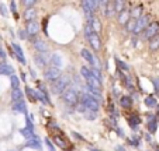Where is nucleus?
Segmentation results:
<instances>
[{
    "label": "nucleus",
    "instance_id": "obj_48",
    "mask_svg": "<svg viewBox=\"0 0 159 151\" xmlns=\"http://www.w3.org/2000/svg\"><path fill=\"white\" fill-rule=\"evenodd\" d=\"M0 57H2V59H6V53H4V50H3V48H2V45H0Z\"/></svg>",
    "mask_w": 159,
    "mask_h": 151
},
{
    "label": "nucleus",
    "instance_id": "obj_41",
    "mask_svg": "<svg viewBox=\"0 0 159 151\" xmlns=\"http://www.w3.org/2000/svg\"><path fill=\"white\" fill-rule=\"evenodd\" d=\"M84 115H86V118H87V119H94V118H96V113L92 112V111H89V109H87L86 112H84Z\"/></svg>",
    "mask_w": 159,
    "mask_h": 151
},
{
    "label": "nucleus",
    "instance_id": "obj_27",
    "mask_svg": "<svg viewBox=\"0 0 159 151\" xmlns=\"http://www.w3.org/2000/svg\"><path fill=\"white\" fill-rule=\"evenodd\" d=\"M35 15H37V11H35V9H27L25 10V13H24V18L27 21H33V20H35Z\"/></svg>",
    "mask_w": 159,
    "mask_h": 151
},
{
    "label": "nucleus",
    "instance_id": "obj_19",
    "mask_svg": "<svg viewBox=\"0 0 159 151\" xmlns=\"http://www.w3.org/2000/svg\"><path fill=\"white\" fill-rule=\"evenodd\" d=\"M11 99H13V104H16V102H20V101H23V92H21V90H20V88L11 90Z\"/></svg>",
    "mask_w": 159,
    "mask_h": 151
},
{
    "label": "nucleus",
    "instance_id": "obj_25",
    "mask_svg": "<svg viewBox=\"0 0 159 151\" xmlns=\"http://www.w3.org/2000/svg\"><path fill=\"white\" fill-rule=\"evenodd\" d=\"M139 123H141V119L137 115H132L128 118V124L131 126V129H137V126H138Z\"/></svg>",
    "mask_w": 159,
    "mask_h": 151
},
{
    "label": "nucleus",
    "instance_id": "obj_29",
    "mask_svg": "<svg viewBox=\"0 0 159 151\" xmlns=\"http://www.w3.org/2000/svg\"><path fill=\"white\" fill-rule=\"evenodd\" d=\"M149 48H151L152 50L159 49V34L153 36L152 39H149Z\"/></svg>",
    "mask_w": 159,
    "mask_h": 151
},
{
    "label": "nucleus",
    "instance_id": "obj_31",
    "mask_svg": "<svg viewBox=\"0 0 159 151\" xmlns=\"http://www.w3.org/2000/svg\"><path fill=\"white\" fill-rule=\"evenodd\" d=\"M25 94H27V97H28V99H30V101H33V102H35V101H37L35 91H33V88L27 87V88H25Z\"/></svg>",
    "mask_w": 159,
    "mask_h": 151
},
{
    "label": "nucleus",
    "instance_id": "obj_21",
    "mask_svg": "<svg viewBox=\"0 0 159 151\" xmlns=\"http://www.w3.org/2000/svg\"><path fill=\"white\" fill-rule=\"evenodd\" d=\"M156 128H158V120H156V119L151 115L149 116V120H148V130H149V133H155Z\"/></svg>",
    "mask_w": 159,
    "mask_h": 151
},
{
    "label": "nucleus",
    "instance_id": "obj_6",
    "mask_svg": "<svg viewBox=\"0 0 159 151\" xmlns=\"http://www.w3.org/2000/svg\"><path fill=\"white\" fill-rule=\"evenodd\" d=\"M80 55H82V57H83L86 62H89L92 66H94L93 69H96V70H100V63H99V60L94 57V55H92L87 49H82L80 50Z\"/></svg>",
    "mask_w": 159,
    "mask_h": 151
},
{
    "label": "nucleus",
    "instance_id": "obj_3",
    "mask_svg": "<svg viewBox=\"0 0 159 151\" xmlns=\"http://www.w3.org/2000/svg\"><path fill=\"white\" fill-rule=\"evenodd\" d=\"M82 104L86 107V109L92 111V112H94V113H97V111H99V108H100V104L93 97H90L89 94L82 95Z\"/></svg>",
    "mask_w": 159,
    "mask_h": 151
},
{
    "label": "nucleus",
    "instance_id": "obj_34",
    "mask_svg": "<svg viewBox=\"0 0 159 151\" xmlns=\"http://www.w3.org/2000/svg\"><path fill=\"white\" fill-rule=\"evenodd\" d=\"M47 57H42V55H38V56L35 57V62H37V65L39 66V67H44L45 65H47Z\"/></svg>",
    "mask_w": 159,
    "mask_h": 151
},
{
    "label": "nucleus",
    "instance_id": "obj_24",
    "mask_svg": "<svg viewBox=\"0 0 159 151\" xmlns=\"http://www.w3.org/2000/svg\"><path fill=\"white\" fill-rule=\"evenodd\" d=\"M20 133H21V136L23 137H25V139H28V140H31V139H34V130L33 129H30V128H23L20 130Z\"/></svg>",
    "mask_w": 159,
    "mask_h": 151
},
{
    "label": "nucleus",
    "instance_id": "obj_4",
    "mask_svg": "<svg viewBox=\"0 0 159 151\" xmlns=\"http://www.w3.org/2000/svg\"><path fill=\"white\" fill-rule=\"evenodd\" d=\"M159 34V23H149L148 27L142 31V38L144 39H152L155 35Z\"/></svg>",
    "mask_w": 159,
    "mask_h": 151
},
{
    "label": "nucleus",
    "instance_id": "obj_28",
    "mask_svg": "<svg viewBox=\"0 0 159 151\" xmlns=\"http://www.w3.org/2000/svg\"><path fill=\"white\" fill-rule=\"evenodd\" d=\"M120 104H121V107L123 108H127V109H129V108L132 107V99H131V97H121V99H120Z\"/></svg>",
    "mask_w": 159,
    "mask_h": 151
},
{
    "label": "nucleus",
    "instance_id": "obj_36",
    "mask_svg": "<svg viewBox=\"0 0 159 151\" xmlns=\"http://www.w3.org/2000/svg\"><path fill=\"white\" fill-rule=\"evenodd\" d=\"M80 74L84 77V80H86V78H89L90 76H92V73H90V69L84 67V66H82V67H80Z\"/></svg>",
    "mask_w": 159,
    "mask_h": 151
},
{
    "label": "nucleus",
    "instance_id": "obj_44",
    "mask_svg": "<svg viewBox=\"0 0 159 151\" xmlns=\"http://www.w3.org/2000/svg\"><path fill=\"white\" fill-rule=\"evenodd\" d=\"M24 4L31 9V6H34V4H35V0H24Z\"/></svg>",
    "mask_w": 159,
    "mask_h": 151
},
{
    "label": "nucleus",
    "instance_id": "obj_11",
    "mask_svg": "<svg viewBox=\"0 0 159 151\" xmlns=\"http://www.w3.org/2000/svg\"><path fill=\"white\" fill-rule=\"evenodd\" d=\"M25 147H28V148H34V150H38V151H41V150H42V144H41V141H39V140L37 139V137H34V139L28 140L27 144H25Z\"/></svg>",
    "mask_w": 159,
    "mask_h": 151
},
{
    "label": "nucleus",
    "instance_id": "obj_32",
    "mask_svg": "<svg viewBox=\"0 0 159 151\" xmlns=\"http://www.w3.org/2000/svg\"><path fill=\"white\" fill-rule=\"evenodd\" d=\"M90 73H92V76H93L94 78H96L97 81H100V83H102L103 81V77H102V73H100V70H96V69H90Z\"/></svg>",
    "mask_w": 159,
    "mask_h": 151
},
{
    "label": "nucleus",
    "instance_id": "obj_45",
    "mask_svg": "<svg viewBox=\"0 0 159 151\" xmlns=\"http://www.w3.org/2000/svg\"><path fill=\"white\" fill-rule=\"evenodd\" d=\"M45 143H47V145H48V148H49V151H55V148H54V145H52V143L49 141L48 139H45Z\"/></svg>",
    "mask_w": 159,
    "mask_h": 151
},
{
    "label": "nucleus",
    "instance_id": "obj_8",
    "mask_svg": "<svg viewBox=\"0 0 159 151\" xmlns=\"http://www.w3.org/2000/svg\"><path fill=\"white\" fill-rule=\"evenodd\" d=\"M87 41H89V44L92 45V48H93L94 50H100V48H102V41H100V36L97 35V34H92L90 36H87Z\"/></svg>",
    "mask_w": 159,
    "mask_h": 151
},
{
    "label": "nucleus",
    "instance_id": "obj_20",
    "mask_svg": "<svg viewBox=\"0 0 159 151\" xmlns=\"http://www.w3.org/2000/svg\"><path fill=\"white\" fill-rule=\"evenodd\" d=\"M51 63H52V66H54V67H57V69L62 67V57H61V55H58V53L52 55V56H51Z\"/></svg>",
    "mask_w": 159,
    "mask_h": 151
},
{
    "label": "nucleus",
    "instance_id": "obj_26",
    "mask_svg": "<svg viewBox=\"0 0 159 151\" xmlns=\"http://www.w3.org/2000/svg\"><path fill=\"white\" fill-rule=\"evenodd\" d=\"M125 6H127V3L124 2V0H116V2H114L116 13H118V14H120L121 11H124V10H125Z\"/></svg>",
    "mask_w": 159,
    "mask_h": 151
},
{
    "label": "nucleus",
    "instance_id": "obj_18",
    "mask_svg": "<svg viewBox=\"0 0 159 151\" xmlns=\"http://www.w3.org/2000/svg\"><path fill=\"white\" fill-rule=\"evenodd\" d=\"M35 97H37V99L41 101L42 104H51V102H49L48 95H47V92H45V91H41V90L35 91Z\"/></svg>",
    "mask_w": 159,
    "mask_h": 151
},
{
    "label": "nucleus",
    "instance_id": "obj_9",
    "mask_svg": "<svg viewBox=\"0 0 159 151\" xmlns=\"http://www.w3.org/2000/svg\"><path fill=\"white\" fill-rule=\"evenodd\" d=\"M25 31H27L28 35H35V34L39 32V24L37 23L35 20L33 21H28L27 23V28H25Z\"/></svg>",
    "mask_w": 159,
    "mask_h": 151
},
{
    "label": "nucleus",
    "instance_id": "obj_16",
    "mask_svg": "<svg viewBox=\"0 0 159 151\" xmlns=\"http://www.w3.org/2000/svg\"><path fill=\"white\" fill-rule=\"evenodd\" d=\"M142 6H135L132 10H129V17H132V20H138L142 15Z\"/></svg>",
    "mask_w": 159,
    "mask_h": 151
},
{
    "label": "nucleus",
    "instance_id": "obj_22",
    "mask_svg": "<svg viewBox=\"0 0 159 151\" xmlns=\"http://www.w3.org/2000/svg\"><path fill=\"white\" fill-rule=\"evenodd\" d=\"M116 13V9H114V2H107L106 4V10H104V14L107 17H113Z\"/></svg>",
    "mask_w": 159,
    "mask_h": 151
},
{
    "label": "nucleus",
    "instance_id": "obj_35",
    "mask_svg": "<svg viewBox=\"0 0 159 151\" xmlns=\"http://www.w3.org/2000/svg\"><path fill=\"white\" fill-rule=\"evenodd\" d=\"M135 24H137V20H129L128 23L125 24V28H127V31H128V32H134Z\"/></svg>",
    "mask_w": 159,
    "mask_h": 151
},
{
    "label": "nucleus",
    "instance_id": "obj_38",
    "mask_svg": "<svg viewBox=\"0 0 159 151\" xmlns=\"http://www.w3.org/2000/svg\"><path fill=\"white\" fill-rule=\"evenodd\" d=\"M116 63H117V65H118V67H120L123 71H128V70H129L128 65H127V63H124L123 60H120V59H116Z\"/></svg>",
    "mask_w": 159,
    "mask_h": 151
},
{
    "label": "nucleus",
    "instance_id": "obj_13",
    "mask_svg": "<svg viewBox=\"0 0 159 151\" xmlns=\"http://www.w3.org/2000/svg\"><path fill=\"white\" fill-rule=\"evenodd\" d=\"M86 81H87V87L94 88V90H100V91H102V83H100V81H97L93 76H90L89 78H86Z\"/></svg>",
    "mask_w": 159,
    "mask_h": 151
},
{
    "label": "nucleus",
    "instance_id": "obj_5",
    "mask_svg": "<svg viewBox=\"0 0 159 151\" xmlns=\"http://www.w3.org/2000/svg\"><path fill=\"white\" fill-rule=\"evenodd\" d=\"M149 20H151V17H149L148 14L141 15V17L137 20V24H135V28H134V34H135V35L141 34L142 31H144L145 28L148 27V24H149Z\"/></svg>",
    "mask_w": 159,
    "mask_h": 151
},
{
    "label": "nucleus",
    "instance_id": "obj_47",
    "mask_svg": "<svg viewBox=\"0 0 159 151\" xmlns=\"http://www.w3.org/2000/svg\"><path fill=\"white\" fill-rule=\"evenodd\" d=\"M10 9H11L13 13H16V11H17V10H16V9H17V3H16V2H11V3H10Z\"/></svg>",
    "mask_w": 159,
    "mask_h": 151
},
{
    "label": "nucleus",
    "instance_id": "obj_49",
    "mask_svg": "<svg viewBox=\"0 0 159 151\" xmlns=\"http://www.w3.org/2000/svg\"><path fill=\"white\" fill-rule=\"evenodd\" d=\"M90 151H100V150H96V148H90Z\"/></svg>",
    "mask_w": 159,
    "mask_h": 151
},
{
    "label": "nucleus",
    "instance_id": "obj_1",
    "mask_svg": "<svg viewBox=\"0 0 159 151\" xmlns=\"http://www.w3.org/2000/svg\"><path fill=\"white\" fill-rule=\"evenodd\" d=\"M62 98L65 101V104L68 105H78L79 104V95L73 88L68 87L65 91L62 92Z\"/></svg>",
    "mask_w": 159,
    "mask_h": 151
},
{
    "label": "nucleus",
    "instance_id": "obj_39",
    "mask_svg": "<svg viewBox=\"0 0 159 151\" xmlns=\"http://www.w3.org/2000/svg\"><path fill=\"white\" fill-rule=\"evenodd\" d=\"M92 34H94V31L90 28V25H86V27H84V35H86V38L87 36H90Z\"/></svg>",
    "mask_w": 159,
    "mask_h": 151
},
{
    "label": "nucleus",
    "instance_id": "obj_43",
    "mask_svg": "<svg viewBox=\"0 0 159 151\" xmlns=\"http://www.w3.org/2000/svg\"><path fill=\"white\" fill-rule=\"evenodd\" d=\"M152 83L155 86V91L159 92V78H152Z\"/></svg>",
    "mask_w": 159,
    "mask_h": 151
},
{
    "label": "nucleus",
    "instance_id": "obj_7",
    "mask_svg": "<svg viewBox=\"0 0 159 151\" xmlns=\"http://www.w3.org/2000/svg\"><path fill=\"white\" fill-rule=\"evenodd\" d=\"M44 77H45V80L55 81L58 77H61V70L57 67H54V66H51V67H48L44 71Z\"/></svg>",
    "mask_w": 159,
    "mask_h": 151
},
{
    "label": "nucleus",
    "instance_id": "obj_12",
    "mask_svg": "<svg viewBox=\"0 0 159 151\" xmlns=\"http://www.w3.org/2000/svg\"><path fill=\"white\" fill-rule=\"evenodd\" d=\"M0 74H2V76H13L14 70H13V67L10 65L2 63V65H0Z\"/></svg>",
    "mask_w": 159,
    "mask_h": 151
},
{
    "label": "nucleus",
    "instance_id": "obj_23",
    "mask_svg": "<svg viewBox=\"0 0 159 151\" xmlns=\"http://www.w3.org/2000/svg\"><path fill=\"white\" fill-rule=\"evenodd\" d=\"M34 48H35L37 50H39L41 53H45L47 52V44H45L44 41H41V39H38V41H34Z\"/></svg>",
    "mask_w": 159,
    "mask_h": 151
},
{
    "label": "nucleus",
    "instance_id": "obj_42",
    "mask_svg": "<svg viewBox=\"0 0 159 151\" xmlns=\"http://www.w3.org/2000/svg\"><path fill=\"white\" fill-rule=\"evenodd\" d=\"M86 107H84V105L83 104H82V102H80V104H78V112H82V113H84V112H86Z\"/></svg>",
    "mask_w": 159,
    "mask_h": 151
},
{
    "label": "nucleus",
    "instance_id": "obj_33",
    "mask_svg": "<svg viewBox=\"0 0 159 151\" xmlns=\"http://www.w3.org/2000/svg\"><path fill=\"white\" fill-rule=\"evenodd\" d=\"M55 143H57V145H59L61 148L66 150V141L62 139V136H55Z\"/></svg>",
    "mask_w": 159,
    "mask_h": 151
},
{
    "label": "nucleus",
    "instance_id": "obj_40",
    "mask_svg": "<svg viewBox=\"0 0 159 151\" xmlns=\"http://www.w3.org/2000/svg\"><path fill=\"white\" fill-rule=\"evenodd\" d=\"M18 36H20V39H27V38H28V34H27V31H24V30L18 31Z\"/></svg>",
    "mask_w": 159,
    "mask_h": 151
},
{
    "label": "nucleus",
    "instance_id": "obj_2",
    "mask_svg": "<svg viewBox=\"0 0 159 151\" xmlns=\"http://www.w3.org/2000/svg\"><path fill=\"white\" fill-rule=\"evenodd\" d=\"M68 86H69V78H68V76H61V77H58L57 80L54 81L52 91H54L55 94H62V92L68 88Z\"/></svg>",
    "mask_w": 159,
    "mask_h": 151
},
{
    "label": "nucleus",
    "instance_id": "obj_14",
    "mask_svg": "<svg viewBox=\"0 0 159 151\" xmlns=\"http://www.w3.org/2000/svg\"><path fill=\"white\" fill-rule=\"evenodd\" d=\"M13 111L17 113H27V107H25L24 101H20V102H16L13 104Z\"/></svg>",
    "mask_w": 159,
    "mask_h": 151
},
{
    "label": "nucleus",
    "instance_id": "obj_15",
    "mask_svg": "<svg viewBox=\"0 0 159 151\" xmlns=\"http://www.w3.org/2000/svg\"><path fill=\"white\" fill-rule=\"evenodd\" d=\"M87 25H90V28L94 31V34H97L100 30H102V24H100V21L97 20V18H90L89 23H87Z\"/></svg>",
    "mask_w": 159,
    "mask_h": 151
},
{
    "label": "nucleus",
    "instance_id": "obj_37",
    "mask_svg": "<svg viewBox=\"0 0 159 151\" xmlns=\"http://www.w3.org/2000/svg\"><path fill=\"white\" fill-rule=\"evenodd\" d=\"M10 83H11V88H13V90L18 88V86H20V81H18V78L16 77L14 74H13L11 77H10Z\"/></svg>",
    "mask_w": 159,
    "mask_h": 151
},
{
    "label": "nucleus",
    "instance_id": "obj_30",
    "mask_svg": "<svg viewBox=\"0 0 159 151\" xmlns=\"http://www.w3.org/2000/svg\"><path fill=\"white\" fill-rule=\"evenodd\" d=\"M145 105H147L148 108H155L156 107V99H155V97L153 95H148L147 98H145Z\"/></svg>",
    "mask_w": 159,
    "mask_h": 151
},
{
    "label": "nucleus",
    "instance_id": "obj_46",
    "mask_svg": "<svg viewBox=\"0 0 159 151\" xmlns=\"http://www.w3.org/2000/svg\"><path fill=\"white\" fill-rule=\"evenodd\" d=\"M0 13H2V15H4V17H6V15H7L6 7H4V4H3V3H2V6H0Z\"/></svg>",
    "mask_w": 159,
    "mask_h": 151
},
{
    "label": "nucleus",
    "instance_id": "obj_17",
    "mask_svg": "<svg viewBox=\"0 0 159 151\" xmlns=\"http://www.w3.org/2000/svg\"><path fill=\"white\" fill-rule=\"evenodd\" d=\"M129 21V10H124V11H121L120 14H118V23L121 24V25H125Z\"/></svg>",
    "mask_w": 159,
    "mask_h": 151
},
{
    "label": "nucleus",
    "instance_id": "obj_10",
    "mask_svg": "<svg viewBox=\"0 0 159 151\" xmlns=\"http://www.w3.org/2000/svg\"><path fill=\"white\" fill-rule=\"evenodd\" d=\"M11 50H13V55L18 59V62L23 63V65H25V59H24V55H23V49H21L17 44H13L11 45Z\"/></svg>",
    "mask_w": 159,
    "mask_h": 151
}]
</instances>
